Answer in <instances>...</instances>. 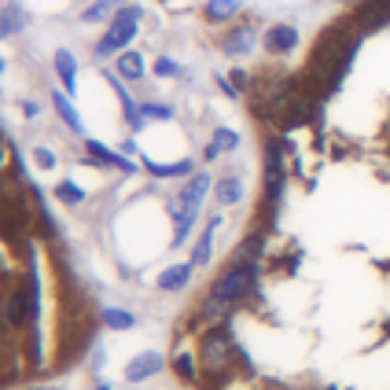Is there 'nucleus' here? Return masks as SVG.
<instances>
[{
    "instance_id": "25",
    "label": "nucleus",
    "mask_w": 390,
    "mask_h": 390,
    "mask_svg": "<svg viewBox=\"0 0 390 390\" xmlns=\"http://www.w3.org/2000/svg\"><path fill=\"white\" fill-rule=\"evenodd\" d=\"M56 195H59V199H63V203H70V206L85 199V192H81V188H74V185H70V180H63V185H56Z\"/></svg>"
},
{
    "instance_id": "14",
    "label": "nucleus",
    "mask_w": 390,
    "mask_h": 390,
    "mask_svg": "<svg viewBox=\"0 0 390 390\" xmlns=\"http://www.w3.org/2000/svg\"><path fill=\"white\" fill-rule=\"evenodd\" d=\"M114 67H118V77L136 81V77H144V56H136V52H122Z\"/></svg>"
},
{
    "instance_id": "11",
    "label": "nucleus",
    "mask_w": 390,
    "mask_h": 390,
    "mask_svg": "<svg viewBox=\"0 0 390 390\" xmlns=\"http://www.w3.org/2000/svg\"><path fill=\"white\" fill-rule=\"evenodd\" d=\"M22 26H26L22 8H19V4H8L4 11H0V41H4V37H11V33H19Z\"/></svg>"
},
{
    "instance_id": "1",
    "label": "nucleus",
    "mask_w": 390,
    "mask_h": 390,
    "mask_svg": "<svg viewBox=\"0 0 390 390\" xmlns=\"http://www.w3.org/2000/svg\"><path fill=\"white\" fill-rule=\"evenodd\" d=\"M254 283H258V262L254 258H236V262H228V269L214 280L210 298L203 302V320H221L240 298H247L254 291Z\"/></svg>"
},
{
    "instance_id": "13",
    "label": "nucleus",
    "mask_w": 390,
    "mask_h": 390,
    "mask_svg": "<svg viewBox=\"0 0 390 390\" xmlns=\"http://www.w3.org/2000/svg\"><path fill=\"white\" fill-rule=\"evenodd\" d=\"M217 225H221V217H214L210 225L203 228V236H199V243H195V251H192V265H206V262H210V240H214Z\"/></svg>"
},
{
    "instance_id": "21",
    "label": "nucleus",
    "mask_w": 390,
    "mask_h": 390,
    "mask_svg": "<svg viewBox=\"0 0 390 390\" xmlns=\"http://www.w3.org/2000/svg\"><path fill=\"white\" fill-rule=\"evenodd\" d=\"M148 170L155 173V177H188L192 173V162L185 159V162H173V166H159V162H144Z\"/></svg>"
},
{
    "instance_id": "29",
    "label": "nucleus",
    "mask_w": 390,
    "mask_h": 390,
    "mask_svg": "<svg viewBox=\"0 0 390 390\" xmlns=\"http://www.w3.org/2000/svg\"><path fill=\"white\" fill-rule=\"evenodd\" d=\"M33 155H37V166H41V170H52V166H56V155H52L48 148H37Z\"/></svg>"
},
{
    "instance_id": "19",
    "label": "nucleus",
    "mask_w": 390,
    "mask_h": 390,
    "mask_svg": "<svg viewBox=\"0 0 390 390\" xmlns=\"http://www.w3.org/2000/svg\"><path fill=\"white\" fill-rule=\"evenodd\" d=\"M240 195H243V185L236 177H225V180H217V203L221 206H228V203H240Z\"/></svg>"
},
{
    "instance_id": "27",
    "label": "nucleus",
    "mask_w": 390,
    "mask_h": 390,
    "mask_svg": "<svg viewBox=\"0 0 390 390\" xmlns=\"http://www.w3.org/2000/svg\"><path fill=\"white\" fill-rule=\"evenodd\" d=\"M173 368H177V375H185V380H195V365H192L188 354H180V357L173 361Z\"/></svg>"
},
{
    "instance_id": "9",
    "label": "nucleus",
    "mask_w": 390,
    "mask_h": 390,
    "mask_svg": "<svg viewBox=\"0 0 390 390\" xmlns=\"http://www.w3.org/2000/svg\"><path fill=\"white\" fill-rule=\"evenodd\" d=\"M192 269H195L192 262H188V265H173V269H166L162 276H159V288H162V291H180V288H185V283L192 280Z\"/></svg>"
},
{
    "instance_id": "28",
    "label": "nucleus",
    "mask_w": 390,
    "mask_h": 390,
    "mask_svg": "<svg viewBox=\"0 0 390 390\" xmlns=\"http://www.w3.org/2000/svg\"><path fill=\"white\" fill-rule=\"evenodd\" d=\"M155 74H159V77H173V74H180V67H177V63L173 59H159V63H155Z\"/></svg>"
},
{
    "instance_id": "15",
    "label": "nucleus",
    "mask_w": 390,
    "mask_h": 390,
    "mask_svg": "<svg viewBox=\"0 0 390 390\" xmlns=\"http://www.w3.org/2000/svg\"><path fill=\"white\" fill-rule=\"evenodd\" d=\"M254 45V30L251 26H240V30H232L225 37V52H232V56H243V52H251Z\"/></svg>"
},
{
    "instance_id": "8",
    "label": "nucleus",
    "mask_w": 390,
    "mask_h": 390,
    "mask_svg": "<svg viewBox=\"0 0 390 390\" xmlns=\"http://www.w3.org/2000/svg\"><path fill=\"white\" fill-rule=\"evenodd\" d=\"M155 372H162V357H159V354H140L136 361H129L125 380H129V383H140V380H151Z\"/></svg>"
},
{
    "instance_id": "26",
    "label": "nucleus",
    "mask_w": 390,
    "mask_h": 390,
    "mask_svg": "<svg viewBox=\"0 0 390 390\" xmlns=\"http://www.w3.org/2000/svg\"><path fill=\"white\" fill-rule=\"evenodd\" d=\"M140 114H144V118H173V111L170 107H162V103H144V107H140Z\"/></svg>"
},
{
    "instance_id": "10",
    "label": "nucleus",
    "mask_w": 390,
    "mask_h": 390,
    "mask_svg": "<svg viewBox=\"0 0 390 390\" xmlns=\"http://www.w3.org/2000/svg\"><path fill=\"white\" fill-rule=\"evenodd\" d=\"M56 70H59V77H63V88H67V93H74V85H77V63H74V56H70L67 48L56 52Z\"/></svg>"
},
{
    "instance_id": "5",
    "label": "nucleus",
    "mask_w": 390,
    "mask_h": 390,
    "mask_svg": "<svg viewBox=\"0 0 390 390\" xmlns=\"http://www.w3.org/2000/svg\"><path fill=\"white\" fill-rule=\"evenodd\" d=\"M280 192H283V155H280V144L272 140L269 151H265V199H269V206L280 203Z\"/></svg>"
},
{
    "instance_id": "30",
    "label": "nucleus",
    "mask_w": 390,
    "mask_h": 390,
    "mask_svg": "<svg viewBox=\"0 0 390 390\" xmlns=\"http://www.w3.org/2000/svg\"><path fill=\"white\" fill-rule=\"evenodd\" d=\"M243 85H247V74L236 70V74H232V88H243Z\"/></svg>"
},
{
    "instance_id": "20",
    "label": "nucleus",
    "mask_w": 390,
    "mask_h": 390,
    "mask_svg": "<svg viewBox=\"0 0 390 390\" xmlns=\"http://www.w3.org/2000/svg\"><path fill=\"white\" fill-rule=\"evenodd\" d=\"M52 103H56L59 118H63V122H67V125L74 129V133H81V118H77V111L70 107V100H67V96H63V93H56V96H52Z\"/></svg>"
},
{
    "instance_id": "4",
    "label": "nucleus",
    "mask_w": 390,
    "mask_h": 390,
    "mask_svg": "<svg viewBox=\"0 0 390 390\" xmlns=\"http://www.w3.org/2000/svg\"><path fill=\"white\" fill-rule=\"evenodd\" d=\"M232 361V335L225 328H214L210 335H203V365L217 372Z\"/></svg>"
},
{
    "instance_id": "17",
    "label": "nucleus",
    "mask_w": 390,
    "mask_h": 390,
    "mask_svg": "<svg viewBox=\"0 0 390 390\" xmlns=\"http://www.w3.org/2000/svg\"><path fill=\"white\" fill-rule=\"evenodd\" d=\"M4 317L11 328H19V324H26V291H11L8 302H4Z\"/></svg>"
},
{
    "instance_id": "6",
    "label": "nucleus",
    "mask_w": 390,
    "mask_h": 390,
    "mask_svg": "<svg viewBox=\"0 0 390 390\" xmlns=\"http://www.w3.org/2000/svg\"><path fill=\"white\" fill-rule=\"evenodd\" d=\"M357 33H368V30H380V26L390 22V0H368L365 8L357 11Z\"/></svg>"
},
{
    "instance_id": "12",
    "label": "nucleus",
    "mask_w": 390,
    "mask_h": 390,
    "mask_svg": "<svg viewBox=\"0 0 390 390\" xmlns=\"http://www.w3.org/2000/svg\"><path fill=\"white\" fill-rule=\"evenodd\" d=\"M111 85H114V93H118V100H122V111H125V122L133 125V129H144V114H140V107L133 103V96L122 88V81H114V74H111Z\"/></svg>"
},
{
    "instance_id": "24",
    "label": "nucleus",
    "mask_w": 390,
    "mask_h": 390,
    "mask_svg": "<svg viewBox=\"0 0 390 390\" xmlns=\"http://www.w3.org/2000/svg\"><path fill=\"white\" fill-rule=\"evenodd\" d=\"M210 144H214L217 151H236V148H240V136H236V133H232V129H217V133H214V140H210Z\"/></svg>"
},
{
    "instance_id": "16",
    "label": "nucleus",
    "mask_w": 390,
    "mask_h": 390,
    "mask_svg": "<svg viewBox=\"0 0 390 390\" xmlns=\"http://www.w3.org/2000/svg\"><path fill=\"white\" fill-rule=\"evenodd\" d=\"M85 148H88V151H93V159H96V162H103V166H118V170H125V173H129V170H133V162H125V159H122V155H114L111 148H103V144H100V140H88V144H85Z\"/></svg>"
},
{
    "instance_id": "2",
    "label": "nucleus",
    "mask_w": 390,
    "mask_h": 390,
    "mask_svg": "<svg viewBox=\"0 0 390 390\" xmlns=\"http://www.w3.org/2000/svg\"><path fill=\"white\" fill-rule=\"evenodd\" d=\"M214 180L206 177V173H195L185 188H180V195L170 203V214H173V247L185 243L188 236V228L195 225V217H199V206L206 199V192H210Z\"/></svg>"
},
{
    "instance_id": "7",
    "label": "nucleus",
    "mask_w": 390,
    "mask_h": 390,
    "mask_svg": "<svg viewBox=\"0 0 390 390\" xmlns=\"http://www.w3.org/2000/svg\"><path fill=\"white\" fill-rule=\"evenodd\" d=\"M298 45V30L288 22H280V26H269L265 30V48L269 52H276V56H283V52H291Z\"/></svg>"
},
{
    "instance_id": "3",
    "label": "nucleus",
    "mask_w": 390,
    "mask_h": 390,
    "mask_svg": "<svg viewBox=\"0 0 390 390\" xmlns=\"http://www.w3.org/2000/svg\"><path fill=\"white\" fill-rule=\"evenodd\" d=\"M140 15H144V11H140L136 4H125L118 15H114L111 30L103 33V41L96 45V56L107 59V56H114V52H122V48L136 37V22H140Z\"/></svg>"
},
{
    "instance_id": "18",
    "label": "nucleus",
    "mask_w": 390,
    "mask_h": 390,
    "mask_svg": "<svg viewBox=\"0 0 390 390\" xmlns=\"http://www.w3.org/2000/svg\"><path fill=\"white\" fill-rule=\"evenodd\" d=\"M240 8H243V0H210V4H206V15L214 22H221V19H232Z\"/></svg>"
},
{
    "instance_id": "31",
    "label": "nucleus",
    "mask_w": 390,
    "mask_h": 390,
    "mask_svg": "<svg viewBox=\"0 0 390 390\" xmlns=\"http://www.w3.org/2000/svg\"><path fill=\"white\" fill-rule=\"evenodd\" d=\"M0 74H4V59H0Z\"/></svg>"
},
{
    "instance_id": "22",
    "label": "nucleus",
    "mask_w": 390,
    "mask_h": 390,
    "mask_svg": "<svg viewBox=\"0 0 390 390\" xmlns=\"http://www.w3.org/2000/svg\"><path fill=\"white\" fill-rule=\"evenodd\" d=\"M103 324H107V328L125 332V328H133V324H136V317L125 313V309H103Z\"/></svg>"
},
{
    "instance_id": "23",
    "label": "nucleus",
    "mask_w": 390,
    "mask_h": 390,
    "mask_svg": "<svg viewBox=\"0 0 390 390\" xmlns=\"http://www.w3.org/2000/svg\"><path fill=\"white\" fill-rule=\"evenodd\" d=\"M114 4H122V0H96V4L88 8L81 19H85V22H100V19H107L111 11H114Z\"/></svg>"
}]
</instances>
